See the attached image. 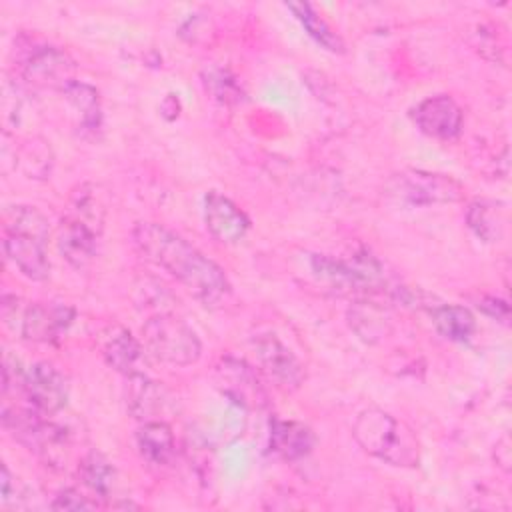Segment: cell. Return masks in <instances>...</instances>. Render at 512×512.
<instances>
[{"label": "cell", "instance_id": "1", "mask_svg": "<svg viewBox=\"0 0 512 512\" xmlns=\"http://www.w3.org/2000/svg\"><path fill=\"white\" fill-rule=\"evenodd\" d=\"M132 240L146 260L172 274L202 304L216 306L230 294V282L224 270L162 224H136L132 230Z\"/></svg>", "mask_w": 512, "mask_h": 512}, {"label": "cell", "instance_id": "2", "mask_svg": "<svg viewBox=\"0 0 512 512\" xmlns=\"http://www.w3.org/2000/svg\"><path fill=\"white\" fill-rule=\"evenodd\" d=\"M352 436L364 452L390 466L414 468L420 462L414 432L380 408L362 410L352 424Z\"/></svg>", "mask_w": 512, "mask_h": 512}, {"label": "cell", "instance_id": "3", "mask_svg": "<svg viewBox=\"0 0 512 512\" xmlns=\"http://www.w3.org/2000/svg\"><path fill=\"white\" fill-rule=\"evenodd\" d=\"M144 348L168 366H188L200 358L202 344L196 332L178 316L156 314L142 326Z\"/></svg>", "mask_w": 512, "mask_h": 512}, {"label": "cell", "instance_id": "4", "mask_svg": "<svg viewBox=\"0 0 512 512\" xmlns=\"http://www.w3.org/2000/svg\"><path fill=\"white\" fill-rule=\"evenodd\" d=\"M388 192L410 206L454 204L464 198V186L454 178L426 170H402L388 182Z\"/></svg>", "mask_w": 512, "mask_h": 512}, {"label": "cell", "instance_id": "5", "mask_svg": "<svg viewBox=\"0 0 512 512\" xmlns=\"http://www.w3.org/2000/svg\"><path fill=\"white\" fill-rule=\"evenodd\" d=\"M20 70L22 78L36 88H58L62 92V88L74 80V62L70 56L64 50L48 44L30 48L20 64Z\"/></svg>", "mask_w": 512, "mask_h": 512}, {"label": "cell", "instance_id": "6", "mask_svg": "<svg viewBox=\"0 0 512 512\" xmlns=\"http://www.w3.org/2000/svg\"><path fill=\"white\" fill-rule=\"evenodd\" d=\"M22 392L30 408L42 416L58 414L68 402V382L64 374L48 362H36L26 370Z\"/></svg>", "mask_w": 512, "mask_h": 512}, {"label": "cell", "instance_id": "7", "mask_svg": "<svg viewBox=\"0 0 512 512\" xmlns=\"http://www.w3.org/2000/svg\"><path fill=\"white\" fill-rule=\"evenodd\" d=\"M254 354L264 374L282 390H296L304 382V368L288 346L274 334H260L254 340Z\"/></svg>", "mask_w": 512, "mask_h": 512}, {"label": "cell", "instance_id": "8", "mask_svg": "<svg viewBox=\"0 0 512 512\" xmlns=\"http://www.w3.org/2000/svg\"><path fill=\"white\" fill-rule=\"evenodd\" d=\"M462 110L448 94L428 96L414 108V122L422 134L436 140H452L462 130Z\"/></svg>", "mask_w": 512, "mask_h": 512}, {"label": "cell", "instance_id": "9", "mask_svg": "<svg viewBox=\"0 0 512 512\" xmlns=\"http://www.w3.org/2000/svg\"><path fill=\"white\" fill-rule=\"evenodd\" d=\"M204 222L206 230L224 244L240 242L250 228L248 216L230 198L214 190L204 196Z\"/></svg>", "mask_w": 512, "mask_h": 512}, {"label": "cell", "instance_id": "10", "mask_svg": "<svg viewBox=\"0 0 512 512\" xmlns=\"http://www.w3.org/2000/svg\"><path fill=\"white\" fill-rule=\"evenodd\" d=\"M74 318L68 304H30L18 316V330L22 338L32 342H52Z\"/></svg>", "mask_w": 512, "mask_h": 512}, {"label": "cell", "instance_id": "11", "mask_svg": "<svg viewBox=\"0 0 512 512\" xmlns=\"http://www.w3.org/2000/svg\"><path fill=\"white\" fill-rule=\"evenodd\" d=\"M4 250L6 256L14 262V266L30 280H46L50 276V260L46 254V242L6 232L4 234Z\"/></svg>", "mask_w": 512, "mask_h": 512}, {"label": "cell", "instance_id": "12", "mask_svg": "<svg viewBox=\"0 0 512 512\" xmlns=\"http://www.w3.org/2000/svg\"><path fill=\"white\" fill-rule=\"evenodd\" d=\"M128 380V410L132 416L142 422L162 420L160 414H164L170 400L168 392L142 372L128 376Z\"/></svg>", "mask_w": 512, "mask_h": 512}, {"label": "cell", "instance_id": "13", "mask_svg": "<svg viewBox=\"0 0 512 512\" xmlns=\"http://www.w3.org/2000/svg\"><path fill=\"white\" fill-rule=\"evenodd\" d=\"M98 232L90 226L66 216L58 230V250L74 268H84L96 256Z\"/></svg>", "mask_w": 512, "mask_h": 512}, {"label": "cell", "instance_id": "14", "mask_svg": "<svg viewBox=\"0 0 512 512\" xmlns=\"http://www.w3.org/2000/svg\"><path fill=\"white\" fill-rule=\"evenodd\" d=\"M102 356L110 368L124 376L140 374V362L144 356L142 344L124 328L112 330L102 344Z\"/></svg>", "mask_w": 512, "mask_h": 512}, {"label": "cell", "instance_id": "15", "mask_svg": "<svg viewBox=\"0 0 512 512\" xmlns=\"http://www.w3.org/2000/svg\"><path fill=\"white\" fill-rule=\"evenodd\" d=\"M270 446L286 460L304 458L314 446L312 430L296 420H272Z\"/></svg>", "mask_w": 512, "mask_h": 512}, {"label": "cell", "instance_id": "16", "mask_svg": "<svg viewBox=\"0 0 512 512\" xmlns=\"http://www.w3.org/2000/svg\"><path fill=\"white\" fill-rule=\"evenodd\" d=\"M220 372V386L226 396H230L236 404L242 406H258L264 402V392L258 386L252 370L242 362L224 360Z\"/></svg>", "mask_w": 512, "mask_h": 512}, {"label": "cell", "instance_id": "17", "mask_svg": "<svg viewBox=\"0 0 512 512\" xmlns=\"http://www.w3.org/2000/svg\"><path fill=\"white\" fill-rule=\"evenodd\" d=\"M136 446L140 456L156 466L168 464L176 452L172 428L164 420L144 422L136 432Z\"/></svg>", "mask_w": 512, "mask_h": 512}, {"label": "cell", "instance_id": "18", "mask_svg": "<svg viewBox=\"0 0 512 512\" xmlns=\"http://www.w3.org/2000/svg\"><path fill=\"white\" fill-rule=\"evenodd\" d=\"M62 94L70 110L78 118V126L84 132H94L100 128L102 110H100V96L94 86L80 80H72L62 88Z\"/></svg>", "mask_w": 512, "mask_h": 512}, {"label": "cell", "instance_id": "19", "mask_svg": "<svg viewBox=\"0 0 512 512\" xmlns=\"http://www.w3.org/2000/svg\"><path fill=\"white\" fill-rule=\"evenodd\" d=\"M432 322L440 336L450 342H468L476 332L474 314L458 304H442L432 308Z\"/></svg>", "mask_w": 512, "mask_h": 512}, {"label": "cell", "instance_id": "20", "mask_svg": "<svg viewBox=\"0 0 512 512\" xmlns=\"http://www.w3.org/2000/svg\"><path fill=\"white\" fill-rule=\"evenodd\" d=\"M350 328L366 342H376L390 332V318L382 306L364 300L348 310Z\"/></svg>", "mask_w": 512, "mask_h": 512}, {"label": "cell", "instance_id": "21", "mask_svg": "<svg viewBox=\"0 0 512 512\" xmlns=\"http://www.w3.org/2000/svg\"><path fill=\"white\" fill-rule=\"evenodd\" d=\"M84 486L98 498H108L116 486V468L98 450H90L78 466Z\"/></svg>", "mask_w": 512, "mask_h": 512}, {"label": "cell", "instance_id": "22", "mask_svg": "<svg viewBox=\"0 0 512 512\" xmlns=\"http://www.w3.org/2000/svg\"><path fill=\"white\" fill-rule=\"evenodd\" d=\"M286 8L298 18V22L304 26V30L326 50L330 52H344L342 38L330 28V24L314 10L308 2H288Z\"/></svg>", "mask_w": 512, "mask_h": 512}, {"label": "cell", "instance_id": "23", "mask_svg": "<svg viewBox=\"0 0 512 512\" xmlns=\"http://www.w3.org/2000/svg\"><path fill=\"white\" fill-rule=\"evenodd\" d=\"M466 222L480 240L496 242L504 232V210L496 202L476 200L468 206Z\"/></svg>", "mask_w": 512, "mask_h": 512}, {"label": "cell", "instance_id": "24", "mask_svg": "<svg viewBox=\"0 0 512 512\" xmlns=\"http://www.w3.org/2000/svg\"><path fill=\"white\" fill-rule=\"evenodd\" d=\"M4 222H6L4 224L6 232L24 234V236H32L42 242H48V234H50L48 220L34 206H12L4 214Z\"/></svg>", "mask_w": 512, "mask_h": 512}, {"label": "cell", "instance_id": "25", "mask_svg": "<svg viewBox=\"0 0 512 512\" xmlns=\"http://www.w3.org/2000/svg\"><path fill=\"white\" fill-rule=\"evenodd\" d=\"M16 164L28 178H46L52 168V150L42 138H30L16 150Z\"/></svg>", "mask_w": 512, "mask_h": 512}, {"label": "cell", "instance_id": "26", "mask_svg": "<svg viewBox=\"0 0 512 512\" xmlns=\"http://www.w3.org/2000/svg\"><path fill=\"white\" fill-rule=\"evenodd\" d=\"M70 208H72V212L68 214L70 218H74V220H78V222L90 226L92 230L100 232V228H102V218H104V210H102V206L98 204L96 196L86 190V186H82V188L74 194Z\"/></svg>", "mask_w": 512, "mask_h": 512}, {"label": "cell", "instance_id": "27", "mask_svg": "<svg viewBox=\"0 0 512 512\" xmlns=\"http://www.w3.org/2000/svg\"><path fill=\"white\" fill-rule=\"evenodd\" d=\"M204 84L212 92V96L216 100H220V102H236L242 96V90L238 88L236 80L226 70H210V72H206Z\"/></svg>", "mask_w": 512, "mask_h": 512}, {"label": "cell", "instance_id": "28", "mask_svg": "<svg viewBox=\"0 0 512 512\" xmlns=\"http://www.w3.org/2000/svg\"><path fill=\"white\" fill-rule=\"evenodd\" d=\"M96 506H98L96 500H90L76 488H66V490L58 492V496H54V500L50 504V508H54V510H94Z\"/></svg>", "mask_w": 512, "mask_h": 512}, {"label": "cell", "instance_id": "29", "mask_svg": "<svg viewBox=\"0 0 512 512\" xmlns=\"http://www.w3.org/2000/svg\"><path fill=\"white\" fill-rule=\"evenodd\" d=\"M24 380H26V370L20 366L18 358H12L6 354L2 362V392L8 394L10 390H22Z\"/></svg>", "mask_w": 512, "mask_h": 512}, {"label": "cell", "instance_id": "30", "mask_svg": "<svg viewBox=\"0 0 512 512\" xmlns=\"http://www.w3.org/2000/svg\"><path fill=\"white\" fill-rule=\"evenodd\" d=\"M488 316H492V318H496V320H500V322H508V318H510V308H508V304L504 302V300H498V298H482V302L478 304Z\"/></svg>", "mask_w": 512, "mask_h": 512}, {"label": "cell", "instance_id": "31", "mask_svg": "<svg viewBox=\"0 0 512 512\" xmlns=\"http://www.w3.org/2000/svg\"><path fill=\"white\" fill-rule=\"evenodd\" d=\"M508 446H510V442L506 436L500 440V444H496V464H500L506 472L510 470V448Z\"/></svg>", "mask_w": 512, "mask_h": 512}]
</instances>
